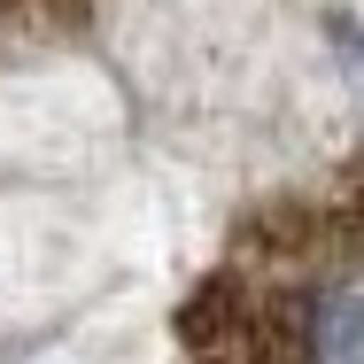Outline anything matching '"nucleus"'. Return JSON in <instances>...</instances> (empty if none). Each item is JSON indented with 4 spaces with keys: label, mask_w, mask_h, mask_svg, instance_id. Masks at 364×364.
I'll use <instances>...</instances> for the list:
<instances>
[{
    "label": "nucleus",
    "mask_w": 364,
    "mask_h": 364,
    "mask_svg": "<svg viewBox=\"0 0 364 364\" xmlns=\"http://www.w3.org/2000/svg\"><path fill=\"white\" fill-rule=\"evenodd\" d=\"M186 364H364V147L256 202L178 302Z\"/></svg>",
    "instance_id": "1"
},
{
    "label": "nucleus",
    "mask_w": 364,
    "mask_h": 364,
    "mask_svg": "<svg viewBox=\"0 0 364 364\" xmlns=\"http://www.w3.org/2000/svg\"><path fill=\"white\" fill-rule=\"evenodd\" d=\"M101 0H0V55L39 47V39H70L77 23H93Z\"/></svg>",
    "instance_id": "2"
}]
</instances>
